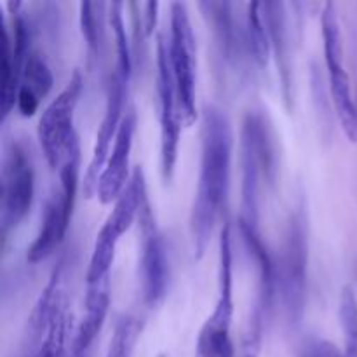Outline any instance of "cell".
I'll list each match as a JSON object with an SVG mask.
<instances>
[{"label": "cell", "mask_w": 357, "mask_h": 357, "mask_svg": "<svg viewBox=\"0 0 357 357\" xmlns=\"http://www.w3.org/2000/svg\"><path fill=\"white\" fill-rule=\"evenodd\" d=\"M234 131L222 108L206 105L202 110L201 164L190 211V236L197 260L204 257L215 225L225 208L232 167Z\"/></svg>", "instance_id": "1"}, {"label": "cell", "mask_w": 357, "mask_h": 357, "mask_svg": "<svg viewBox=\"0 0 357 357\" xmlns=\"http://www.w3.org/2000/svg\"><path fill=\"white\" fill-rule=\"evenodd\" d=\"M275 150L271 129L258 112H248L241 128V218L239 223L258 230L264 185L274 183Z\"/></svg>", "instance_id": "2"}, {"label": "cell", "mask_w": 357, "mask_h": 357, "mask_svg": "<svg viewBox=\"0 0 357 357\" xmlns=\"http://www.w3.org/2000/svg\"><path fill=\"white\" fill-rule=\"evenodd\" d=\"M59 185L49 195L42 213L40 229L33 243L26 250V260L30 264L44 261L61 246L72 222L73 206L79 190L80 174V143L79 136L72 139L68 150L59 166Z\"/></svg>", "instance_id": "3"}, {"label": "cell", "mask_w": 357, "mask_h": 357, "mask_svg": "<svg viewBox=\"0 0 357 357\" xmlns=\"http://www.w3.org/2000/svg\"><path fill=\"white\" fill-rule=\"evenodd\" d=\"M234 272L232 234L223 223L218 239V296L211 316L204 321L195 345V357H236L230 328L234 321Z\"/></svg>", "instance_id": "4"}, {"label": "cell", "mask_w": 357, "mask_h": 357, "mask_svg": "<svg viewBox=\"0 0 357 357\" xmlns=\"http://www.w3.org/2000/svg\"><path fill=\"white\" fill-rule=\"evenodd\" d=\"M146 197L149 194H146L145 173H143L142 166H136L132 169L128 187L124 188L121 197L114 202L110 215L107 216L96 239H94L89 267L86 272L87 284L110 278V268L114 265L119 241L131 229L132 223L138 222L139 209Z\"/></svg>", "instance_id": "5"}, {"label": "cell", "mask_w": 357, "mask_h": 357, "mask_svg": "<svg viewBox=\"0 0 357 357\" xmlns=\"http://www.w3.org/2000/svg\"><path fill=\"white\" fill-rule=\"evenodd\" d=\"M307 264H309V232L305 213L296 209L289 218L281 246V257L275 265V286L279 284L286 316L291 323H300L305 307Z\"/></svg>", "instance_id": "6"}, {"label": "cell", "mask_w": 357, "mask_h": 357, "mask_svg": "<svg viewBox=\"0 0 357 357\" xmlns=\"http://www.w3.org/2000/svg\"><path fill=\"white\" fill-rule=\"evenodd\" d=\"M0 195V227L2 241L6 243L9 232H13L28 215L35 195L33 159L28 146L20 139H13L3 149Z\"/></svg>", "instance_id": "7"}, {"label": "cell", "mask_w": 357, "mask_h": 357, "mask_svg": "<svg viewBox=\"0 0 357 357\" xmlns=\"http://www.w3.org/2000/svg\"><path fill=\"white\" fill-rule=\"evenodd\" d=\"M323 24L324 63L328 72V86H330L331 101L340 121L345 136L352 143L357 142V101L352 96L351 79L344 63V42H342L340 23H338L335 3L326 2L321 14Z\"/></svg>", "instance_id": "8"}, {"label": "cell", "mask_w": 357, "mask_h": 357, "mask_svg": "<svg viewBox=\"0 0 357 357\" xmlns=\"http://www.w3.org/2000/svg\"><path fill=\"white\" fill-rule=\"evenodd\" d=\"M169 63L176 84L181 117L185 126H192L197 119L195 105V38L188 9L183 2L169 6Z\"/></svg>", "instance_id": "9"}, {"label": "cell", "mask_w": 357, "mask_h": 357, "mask_svg": "<svg viewBox=\"0 0 357 357\" xmlns=\"http://www.w3.org/2000/svg\"><path fill=\"white\" fill-rule=\"evenodd\" d=\"M82 86V73L80 70H73L66 86L45 107L38 119V142L51 169H59L70 143L77 136L73 129V117H75V108L79 105Z\"/></svg>", "instance_id": "10"}, {"label": "cell", "mask_w": 357, "mask_h": 357, "mask_svg": "<svg viewBox=\"0 0 357 357\" xmlns=\"http://www.w3.org/2000/svg\"><path fill=\"white\" fill-rule=\"evenodd\" d=\"M157 91L160 103V173L164 181H171L178 160L183 117L164 35L157 37Z\"/></svg>", "instance_id": "11"}, {"label": "cell", "mask_w": 357, "mask_h": 357, "mask_svg": "<svg viewBox=\"0 0 357 357\" xmlns=\"http://www.w3.org/2000/svg\"><path fill=\"white\" fill-rule=\"evenodd\" d=\"M139 234V278H142L143 300L146 305L155 307L166 296L169 281V260L162 232L157 225L149 197L143 202L138 216Z\"/></svg>", "instance_id": "12"}, {"label": "cell", "mask_w": 357, "mask_h": 357, "mask_svg": "<svg viewBox=\"0 0 357 357\" xmlns=\"http://www.w3.org/2000/svg\"><path fill=\"white\" fill-rule=\"evenodd\" d=\"M128 84L124 77L119 75L114 70L108 82L107 91V105H105V114L98 128L96 139H94V149L91 153V160L87 164L86 174H84V194L87 199L96 195L98 180L101 176L105 164H107L108 155L112 152L115 138H117L119 128L124 119V103H126V94H128Z\"/></svg>", "instance_id": "13"}, {"label": "cell", "mask_w": 357, "mask_h": 357, "mask_svg": "<svg viewBox=\"0 0 357 357\" xmlns=\"http://www.w3.org/2000/svg\"><path fill=\"white\" fill-rule=\"evenodd\" d=\"M13 31L6 16L2 17V35H0V112L2 122L9 117L16 107L17 89H20L21 73L26 61L28 49V28L20 13H13Z\"/></svg>", "instance_id": "14"}, {"label": "cell", "mask_w": 357, "mask_h": 357, "mask_svg": "<svg viewBox=\"0 0 357 357\" xmlns=\"http://www.w3.org/2000/svg\"><path fill=\"white\" fill-rule=\"evenodd\" d=\"M136 124H138L136 108H126L117 138H115L110 155H108L107 164H105L100 180H98L96 197L101 204H112V202L117 201L122 192H124V188L128 187L129 180H131L132 173L129 171V164H131V150L132 143H135Z\"/></svg>", "instance_id": "15"}, {"label": "cell", "mask_w": 357, "mask_h": 357, "mask_svg": "<svg viewBox=\"0 0 357 357\" xmlns=\"http://www.w3.org/2000/svg\"><path fill=\"white\" fill-rule=\"evenodd\" d=\"M199 9L211 26L220 51L229 65L239 66L244 49H248L246 28L241 30L239 21L234 16V3L230 2H201ZM250 51V49H248Z\"/></svg>", "instance_id": "16"}, {"label": "cell", "mask_w": 357, "mask_h": 357, "mask_svg": "<svg viewBox=\"0 0 357 357\" xmlns=\"http://www.w3.org/2000/svg\"><path fill=\"white\" fill-rule=\"evenodd\" d=\"M264 9L265 24H267L268 37H271L272 54H274L278 75L281 80L282 100L288 110L293 107V79H291V56H289L288 30H286V6L282 2H265Z\"/></svg>", "instance_id": "17"}, {"label": "cell", "mask_w": 357, "mask_h": 357, "mask_svg": "<svg viewBox=\"0 0 357 357\" xmlns=\"http://www.w3.org/2000/svg\"><path fill=\"white\" fill-rule=\"evenodd\" d=\"M108 307H110V278L87 284L84 316L80 319L79 328H77L72 357H80L91 347L94 338L103 328Z\"/></svg>", "instance_id": "18"}, {"label": "cell", "mask_w": 357, "mask_h": 357, "mask_svg": "<svg viewBox=\"0 0 357 357\" xmlns=\"http://www.w3.org/2000/svg\"><path fill=\"white\" fill-rule=\"evenodd\" d=\"M52 84H54V79H52L47 63L37 52L30 51L26 61H24L16 96V108L21 117H33L37 114L40 101L52 89Z\"/></svg>", "instance_id": "19"}, {"label": "cell", "mask_w": 357, "mask_h": 357, "mask_svg": "<svg viewBox=\"0 0 357 357\" xmlns=\"http://www.w3.org/2000/svg\"><path fill=\"white\" fill-rule=\"evenodd\" d=\"M246 40L250 54H253L255 63L265 68L271 58V37H268L267 24H265L261 2L248 3L246 10Z\"/></svg>", "instance_id": "20"}, {"label": "cell", "mask_w": 357, "mask_h": 357, "mask_svg": "<svg viewBox=\"0 0 357 357\" xmlns=\"http://www.w3.org/2000/svg\"><path fill=\"white\" fill-rule=\"evenodd\" d=\"M108 23L112 26V33H114L115 40V54H117V61H115V72L126 80L131 79L132 73V56H131V44H129L128 31H126L124 17H122V10H124V3L122 2H112L108 6Z\"/></svg>", "instance_id": "21"}, {"label": "cell", "mask_w": 357, "mask_h": 357, "mask_svg": "<svg viewBox=\"0 0 357 357\" xmlns=\"http://www.w3.org/2000/svg\"><path fill=\"white\" fill-rule=\"evenodd\" d=\"M139 333H142V323L132 316H122L115 323L114 335L105 357H132Z\"/></svg>", "instance_id": "22"}, {"label": "cell", "mask_w": 357, "mask_h": 357, "mask_svg": "<svg viewBox=\"0 0 357 357\" xmlns=\"http://www.w3.org/2000/svg\"><path fill=\"white\" fill-rule=\"evenodd\" d=\"M338 316L345 338V356L357 357V298L351 286L342 289Z\"/></svg>", "instance_id": "23"}, {"label": "cell", "mask_w": 357, "mask_h": 357, "mask_svg": "<svg viewBox=\"0 0 357 357\" xmlns=\"http://www.w3.org/2000/svg\"><path fill=\"white\" fill-rule=\"evenodd\" d=\"M264 312L265 307L257 303L251 312L248 328L243 335L239 347H237L236 357H260L261 338H264Z\"/></svg>", "instance_id": "24"}, {"label": "cell", "mask_w": 357, "mask_h": 357, "mask_svg": "<svg viewBox=\"0 0 357 357\" xmlns=\"http://www.w3.org/2000/svg\"><path fill=\"white\" fill-rule=\"evenodd\" d=\"M96 9H100V3L94 2H82L80 3V28L82 35L86 38L87 49L91 52L96 51L100 44V21H98Z\"/></svg>", "instance_id": "25"}, {"label": "cell", "mask_w": 357, "mask_h": 357, "mask_svg": "<svg viewBox=\"0 0 357 357\" xmlns=\"http://www.w3.org/2000/svg\"><path fill=\"white\" fill-rule=\"evenodd\" d=\"M300 357H347L345 352H342L340 349L335 344H331L330 340H324V338L317 337H309L302 345V351H300Z\"/></svg>", "instance_id": "26"}, {"label": "cell", "mask_w": 357, "mask_h": 357, "mask_svg": "<svg viewBox=\"0 0 357 357\" xmlns=\"http://www.w3.org/2000/svg\"><path fill=\"white\" fill-rule=\"evenodd\" d=\"M143 26H145V35L150 37L155 30L157 24V13H159V2H146L143 3Z\"/></svg>", "instance_id": "27"}, {"label": "cell", "mask_w": 357, "mask_h": 357, "mask_svg": "<svg viewBox=\"0 0 357 357\" xmlns=\"http://www.w3.org/2000/svg\"><path fill=\"white\" fill-rule=\"evenodd\" d=\"M159 357H166V356H164V354H160V356H159Z\"/></svg>", "instance_id": "28"}]
</instances>
